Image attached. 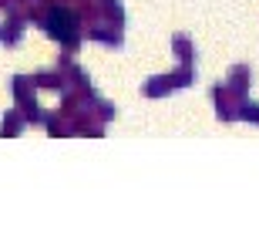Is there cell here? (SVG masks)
Wrapping results in <instances>:
<instances>
[{
	"label": "cell",
	"instance_id": "cell-1",
	"mask_svg": "<svg viewBox=\"0 0 259 243\" xmlns=\"http://www.w3.org/2000/svg\"><path fill=\"white\" fill-rule=\"evenodd\" d=\"M20 34H24V17H20L17 10H10V20L4 24V30H0V38L7 41V44H17Z\"/></svg>",
	"mask_w": 259,
	"mask_h": 243
},
{
	"label": "cell",
	"instance_id": "cell-2",
	"mask_svg": "<svg viewBox=\"0 0 259 243\" xmlns=\"http://www.w3.org/2000/svg\"><path fill=\"white\" fill-rule=\"evenodd\" d=\"M24 122H27L24 115H17V112H10V115L4 118V128H0V132H4V135H17L20 128H24Z\"/></svg>",
	"mask_w": 259,
	"mask_h": 243
},
{
	"label": "cell",
	"instance_id": "cell-3",
	"mask_svg": "<svg viewBox=\"0 0 259 243\" xmlns=\"http://www.w3.org/2000/svg\"><path fill=\"white\" fill-rule=\"evenodd\" d=\"M175 48L182 51V61H192V54H189V41H185L182 34H179V38H175Z\"/></svg>",
	"mask_w": 259,
	"mask_h": 243
}]
</instances>
